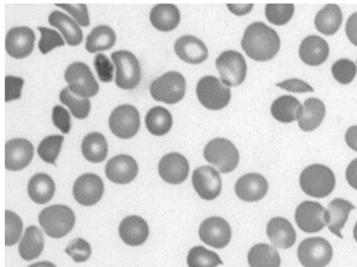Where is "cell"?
<instances>
[{
    "label": "cell",
    "instance_id": "6da1fadb",
    "mask_svg": "<svg viewBox=\"0 0 357 267\" xmlns=\"http://www.w3.org/2000/svg\"><path fill=\"white\" fill-rule=\"evenodd\" d=\"M245 54L255 61L264 62L274 59L281 46L279 34L264 23H251L241 41Z\"/></svg>",
    "mask_w": 357,
    "mask_h": 267
},
{
    "label": "cell",
    "instance_id": "7a4b0ae2",
    "mask_svg": "<svg viewBox=\"0 0 357 267\" xmlns=\"http://www.w3.org/2000/svg\"><path fill=\"white\" fill-rule=\"evenodd\" d=\"M304 194L314 199H325L335 187V173L328 166L312 164L302 171L299 179Z\"/></svg>",
    "mask_w": 357,
    "mask_h": 267
},
{
    "label": "cell",
    "instance_id": "3957f363",
    "mask_svg": "<svg viewBox=\"0 0 357 267\" xmlns=\"http://www.w3.org/2000/svg\"><path fill=\"white\" fill-rule=\"evenodd\" d=\"M39 224L46 235L51 238H63L73 230L75 214L67 205H51L39 214Z\"/></svg>",
    "mask_w": 357,
    "mask_h": 267
},
{
    "label": "cell",
    "instance_id": "277c9868",
    "mask_svg": "<svg viewBox=\"0 0 357 267\" xmlns=\"http://www.w3.org/2000/svg\"><path fill=\"white\" fill-rule=\"evenodd\" d=\"M204 158L212 166H217L220 173L235 171L240 161L238 148L227 138H213L204 150Z\"/></svg>",
    "mask_w": 357,
    "mask_h": 267
},
{
    "label": "cell",
    "instance_id": "5b68a950",
    "mask_svg": "<svg viewBox=\"0 0 357 267\" xmlns=\"http://www.w3.org/2000/svg\"><path fill=\"white\" fill-rule=\"evenodd\" d=\"M197 95L202 106L211 111L223 110L228 106L231 99L230 89L213 75H207L199 80Z\"/></svg>",
    "mask_w": 357,
    "mask_h": 267
},
{
    "label": "cell",
    "instance_id": "8992f818",
    "mask_svg": "<svg viewBox=\"0 0 357 267\" xmlns=\"http://www.w3.org/2000/svg\"><path fill=\"white\" fill-rule=\"evenodd\" d=\"M185 79L178 72H167L151 84V95L155 101L167 105L178 103L185 95Z\"/></svg>",
    "mask_w": 357,
    "mask_h": 267
},
{
    "label": "cell",
    "instance_id": "52a82bcc",
    "mask_svg": "<svg viewBox=\"0 0 357 267\" xmlns=\"http://www.w3.org/2000/svg\"><path fill=\"white\" fill-rule=\"evenodd\" d=\"M112 60L116 69L115 84L124 90L136 88L141 82V66L137 57L130 51L120 50L112 54Z\"/></svg>",
    "mask_w": 357,
    "mask_h": 267
},
{
    "label": "cell",
    "instance_id": "ba28073f",
    "mask_svg": "<svg viewBox=\"0 0 357 267\" xmlns=\"http://www.w3.org/2000/svg\"><path fill=\"white\" fill-rule=\"evenodd\" d=\"M64 79L68 84V89L77 96L90 99L96 96L100 85L92 74L91 69L83 62H74L66 69Z\"/></svg>",
    "mask_w": 357,
    "mask_h": 267
},
{
    "label": "cell",
    "instance_id": "9c48e42d",
    "mask_svg": "<svg viewBox=\"0 0 357 267\" xmlns=\"http://www.w3.org/2000/svg\"><path fill=\"white\" fill-rule=\"evenodd\" d=\"M297 257L304 267H326L333 258V249L325 238L312 237L299 245Z\"/></svg>",
    "mask_w": 357,
    "mask_h": 267
},
{
    "label": "cell",
    "instance_id": "30bf717a",
    "mask_svg": "<svg viewBox=\"0 0 357 267\" xmlns=\"http://www.w3.org/2000/svg\"><path fill=\"white\" fill-rule=\"evenodd\" d=\"M215 66L220 72V80L229 87H238L243 83L248 73V65L243 56L238 51L228 50L215 60Z\"/></svg>",
    "mask_w": 357,
    "mask_h": 267
},
{
    "label": "cell",
    "instance_id": "8fae6325",
    "mask_svg": "<svg viewBox=\"0 0 357 267\" xmlns=\"http://www.w3.org/2000/svg\"><path fill=\"white\" fill-rule=\"evenodd\" d=\"M139 113L137 108L131 105H121L112 112L109 117V129L116 138H131L139 130Z\"/></svg>",
    "mask_w": 357,
    "mask_h": 267
},
{
    "label": "cell",
    "instance_id": "7c38bea8",
    "mask_svg": "<svg viewBox=\"0 0 357 267\" xmlns=\"http://www.w3.org/2000/svg\"><path fill=\"white\" fill-rule=\"evenodd\" d=\"M105 185L100 176L87 173L79 176L74 182L73 196L75 201L84 207H92L101 201Z\"/></svg>",
    "mask_w": 357,
    "mask_h": 267
},
{
    "label": "cell",
    "instance_id": "4fadbf2b",
    "mask_svg": "<svg viewBox=\"0 0 357 267\" xmlns=\"http://www.w3.org/2000/svg\"><path fill=\"white\" fill-rule=\"evenodd\" d=\"M199 236L205 245L212 248H225L231 240V229L222 217H208L200 225Z\"/></svg>",
    "mask_w": 357,
    "mask_h": 267
},
{
    "label": "cell",
    "instance_id": "5bb4252c",
    "mask_svg": "<svg viewBox=\"0 0 357 267\" xmlns=\"http://www.w3.org/2000/svg\"><path fill=\"white\" fill-rule=\"evenodd\" d=\"M325 215L326 209L320 203L307 201L298 205L294 217L299 230L305 233H316L327 226Z\"/></svg>",
    "mask_w": 357,
    "mask_h": 267
},
{
    "label": "cell",
    "instance_id": "9a60e30c",
    "mask_svg": "<svg viewBox=\"0 0 357 267\" xmlns=\"http://www.w3.org/2000/svg\"><path fill=\"white\" fill-rule=\"evenodd\" d=\"M192 187L205 201H213L222 191L220 171L210 166H200L192 173Z\"/></svg>",
    "mask_w": 357,
    "mask_h": 267
},
{
    "label": "cell",
    "instance_id": "2e32d148",
    "mask_svg": "<svg viewBox=\"0 0 357 267\" xmlns=\"http://www.w3.org/2000/svg\"><path fill=\"white\" fill-rule=\"evenodd\" d=\"M34 147L26 138H14L5 145V168L10 171H20L32 161Z\"/></svg>",
    "mask_w": 357,
    "mask_h": 267
},
{
    "label": "cell",
    "instance_id": "e0dca14e",
    "mask_svg": "<svg viewBox=\"0 0 357 267\" xmlns=\"http://www.w3.org/2000/svg\"><path fill=\"white\" fill-rule=\"evenodd\" d=\"M36 36L31 28L15 27L10 29L5 39L6 52L14 59H24L32 54Z\"/></svg>",
    "mask_w": 357,
    "mask_h": 267
},
{
    "label": "cell",
    "instance_id": "ac0fdd59",
    "mask_svg": "<svg viewBox=\"0 0 357 267\" xmlns=\"http://www.w3.org/2000/svg\"><path fill=\"white\" fill-rule=\"evenodd\" d=\"M188 161L181 153H169L159 161V175L167 184H182L188 178Z\"/></svg>",
    "mask_w": 357,
    "mask_h": 267
},
{
    "label": "cell",
    "instance_id": "d6986e66",
    "mask_svg": "<svg viewBox=\"0 0 357 267\" xmlns=\"http://www.w3.org/2000/svg\"><path fill=\"white\" fill-rule=\"evenodd\" d=\"M138 174L137 161L128 154L112 158L105 166V175L114 184H130Z\"/></svg>",
    "mask_w": 357,
    "mask_h": 267
},
{
    "label": "cell",
    "instance_id": "ffe728a7",
    "mask_svg": "<svg viewBox=\"0 0 357 267\" xmlns=\"http://www.w3.org/2000/svg\"><path fill=\"white\" fill-rule=\"evenodd\" d=\"M269 185L264 176L250 173L241 176L235 184V192L243 202H258L266 197Z\"/></svg>",
    "mask_w": 357,
    "mask_h": 267
},
{
    "label": "cell",
    "instance_id": "44dd1931",
    "mask_svg": "<svg viewBox=\"0 0 357 267\" xmlns=\"http://www.w3.org/2000/svg\"><path fill=\"white\" fill-rule=\"evenodd\" d=\"M174 52L181 60L192 65L202 64L208 56V50L205 43L192 36L178 38L174 43Z\"/></svg>",
    "mask_w": 357,
    "mask_h": 267
},
{
    "label": "cell",
    "instance_id": "7402d4cb",
    "mask_svg": "<svg viewBox=\"0 0 357 267\" xmlns=\"http://www.w3.org/2000/svg\"><path fill=\"white\" fill-rule=\"evenodd\" d=\"M351 210H355L353 203L342 199H333L326 209V225L328 226V230L340 240H343L342 230L348 222Z\"/></svg>",
    "mask_w": 357,
    "mask_h": 267
},
{
    "label": "cell",
    "instance_id": "603a6c76",
    "mask_svg": "<svg viewBox=\"0 0 357 267\" xmlns=\"http://www.w3.org/2000/svg\"><path fill=\"white\" fill-rule=\"evenodd\" d=\"M330 55V46L324 38L309 36L299 46L301 60L309 66H320L325 64Z\"/></svg>",
    "mask_w": 357,
    "mask_h": 267
},
{
    "label": "cell",
    "instance_id": "cb8c5ba5",
    "mask_svg": "<svg viewBox=\"0 0 357 267\" xmlns=\"http://www.w3.org/2000/svg\"><path fill=\"white\" fill-rule=\"evenodd\" d=\"M119 235L125 245L138 247L148 240L149 227L144 219L132 215L125 217L124 220L120 222Z\"/></svg>",
    "mask_w": 357,
    "mask_h": 267
},
{
    "label": "cell",
    "instance_id": "d4e9b609",
    "mask_svg": "<svg viewBox=\"0 0 357 267\" xmlns=\"http://www.w3.org/2000/svg\"><path fill=\"white\" fill-rule=\"evenodd\" d=\"M266 235L271 243L280 249H289L294 247L297 235L292 224L284 217H274L266 225Z\"/></svg>",
    "mask_w": 357,
    "mask_h": 267
},
{
    "label": "cell",
    "instance_id": "484cf974",
    "mask_svg": "<svg viewBox=\"0 0 357 267\" xmlns=\"http://www.w3.org/2000/svg\"><path fill=\"white\" fill-rule=\"evenodd\" d=\"M151 22L161 32H171L181 22V13L174 4H159L151 11Z\"/></svg>",
    "mask_w": 357,
    "mask_h": 267
},
{
    "label": "cell",
    "instance_id": "4316f807",
    "mask_svg": "<svg viewBox=\"0 0 357 267\" xmlns=\"http://www.w3.org/2000/svg\"><path fill=\"white\" fill-rule=\"evenodd\" d=\"M49 23L62 33L68 45L77 46L83 42V31L70 16L60 11H54L49 16Z\"/></svg>",
    "mask_w": 357,
    "mask_h": 267
},
{
    "label": "cell",
    "instance_id": "83f0119b",
    "mask_svg": "<svg viewBox=\"0 0 357 267\" xmlns=\"http://www.w3.org/2000/svg\"><path fill=\"white\" fill-rule=\"evenodd\" d=\"M326 115V106L324 102L312 97L307 99L303 105V113L298 118V125L303 131H312L320 127Z\"/></svg>",
    "mask_w": 357,
    "mask_h": 267
},
{
    "label": "cell",
    "instance_id": "f1b7e54d",
    "mask_svg": "<svg viewBox=\"0 0 357 267\" xmlns=\"http://www.w3.org/2000/svg\"><path fill=\"white\" fill-rule=\"evenodd\" d=\"M271 115L280 123H292L298 120L303 113V105L291 95H284L276 99L271 105Z\"/></svg>",
    "mask_w": 357,
    "mask_h": 267
},
{
    "label": "cell",
    "instance_id": "f546056e",
    "mask_svg": "<svg viewBox=\"0 0 357 267\" xmlns=\"http://www.w3.org/2000/svg\"><path fill=\"white\" fill-rule=\"evenodd\" d=\"M28 196L37 204H46L50 202L55 194V182L51 176L39 173L33 176L28 182Z\"/></svg>",
    "mask_w": 357,
    "mask_h": 267
},
{
    "label": "cell",
    "instance_id": "4dcf8cb0",
    "mask_svg": "<svg viewBox=\"0 0 357 267\" xmlns=\"http://www.w3.org/2000/svg\"><path fill=\"white\" fill-rule=\"evenodd\" d=\"M343 22V14L338 5H326L321 9L315 17V27L319 32L325 36H333L338 32Z\"/></svg>",
    "mask_w": 357,
    "mask_h": 267
},
{
    "label": "cell",
    "instance_id": "1f68e13d",
    "mask_svg": "<svg viewBox=\"0 0 357 267\" xmlns=\"http://www.w3.org/2000/svg\"><path fill=\"white\" fill-rule=\"evenodd\" d=\"M43 249H44V236L42 231L38 230L36 226H29L27 230L24 231L22 240L20 242V257L26 261H31L37 259L43 253Z\"/></svg>",
    "mask_w": 357,
    "mask_h": 267
},
{
    "label": "cell",
    "instance_id": "d6a6232c",
    "mask_svg": "<svg viewBox=\"0 0 357 267\" xmlns=\"http://www.w3.org/2000/svg\"><path fill=\"white\" fill-rule=\"evenodd\" d=\"M82 152L87 161L101 163L108 154V143L101 133L87 134L82 143Z\"/></svg>",
    "mask_w": 357,
    "mask_h": 267
},
{
    "label": "cell",
    "instance_id": "836d02e7",
    "mask_svg": "<svg viewBox=\"0 0 357 267\" xmlns=\"http://www.w3.org/2000/svg\"><path fill=\"white\" fill-rule=\"evenodd\" d=\"M248 259L251 267H280L281 265L278 250L266 243L256 245L250 249Z\"/></svg>",
    "mask_w": 357,
    "mask_h": 267
},
{
    "label": "cell",
    "instance_id": "e575fe53",
    "mask_svg": "<svg viewBox=\"0 0 357 267\" xmlns=\"http://www.w3.org/2000/svg\"><path fill=\"white\" fill-rule=\"evenodd\" d=\"M116 42V36L108 26H98L86 38V50L91 54L109 50Z\"/></svg>",
    "mask_w": 357,
    "mask_h": 267
},
{
    "label": "cell",
    "instance_id": "d590c367",
    "mask_svg": "<svg viewBox=\"0 0 357 267\" xmlns=\"http://www.w3.org/2000/svg\"><path fill=\"white\" fill-rule=\"evenodd\" d=\"M172 115L164 107H154L146 115V127L148 131L155 136L166 135L172 128Z\"/></svg>",
    "mask_w": 357,
    "mask_h": 267
},
{
    "label": "cell",
    "instance_id": "8d00e7d4",
    "mask_svg": "<svg viewBox=\"0 0 357 267\" xmlns=\"http://www.w3.org/2000/svg\"><path fill=\"white\" fill-rule=\"evenodd\" d=\"M60 101L68 107L70 113L78 118L85 120L91 110V102L89 99L77 96L68 88L63 89L60 94Z\"/></svg>",
    "mask_w": 357,
    "mask_h": 267
},
{
    "label": "cell",
    "instance_id": "74e56055",
    "mask_svg": "<svg viewBox=\"0 0 357 267\" xmlns=\"http://www.w3.org/2000/svg\"><path fill=\"white\" fill-rule=\"evenodd\" d=\"M187 264L189 267H217L223 265V261L215 252L204 247H194L189 250Z\"/></svg>",
    "mask_w": 357,
    "mask_h": 267
},
{
    "label": "cell",
    "instance_id": "f35d334b",
    "mask_svg": "<svg viewBox=\"0 0 357 267\" xmlns=\"http://www.w3.org/2000/svg\"><path fill=\"white\" fill-rule=\"evenodd\" d=\"M64 138L62 135H51L44 138L38 146V154L43 161L49 164H55L57 157L60 154Z\"/></svg>",
    "mask_w": 357,
    "mask_h": 267
},
{
    "label": "cell",
    "instance_id": "ab89813d",
    "mask_svg": "<svg viewBox=\"0 0 357 267\" xmlns=\"http://www.w3.org/2000/svg\"><path fill=\"white\" fill-rule=\"evenodd\" d=\"M294 6L292 4H268L266 16L275 26H284L294 17Z\"/></svg>",
    "mask_w": 357,
    "mask_h": 267
},
{
    "label": "cell",
    "instance_id": "60d3db41",
    "mask_svg": "<svg viewBox=\"0 0 357 267\" xmlns=\"http://www.w3.org/2000/svg\"><path fill=\"white\" fill-rule=\"evenodd\" d=\"M5 224H6V235H5V245L11 247L19 242L22 235L23 224L21 217L16 212L11 210L5 212Z\"/></svg>",
    "mask_w": 357,
    "mask_h": 267
},
{
    "label": "cell",
    "instance_id": "b9f144b4",
    "mask_svg": "<svg viewBox=\"0 0 357 267\" xmlns=\"http://www.w3.org/2000/svg\"><path fill=\"white\" fill-rule=\"evenodd\" d=\"M332 74L339 84L348 85L356 77L357 65L351 60L342 59L332 66Z\"/></svg>",
    "mask_w": 357,
    "mask_h": 267
},
{
    "label": "cell",
    "instance_id": "7bdbcfd3",
    "mask_svg": "<svg viewBox=\"0 0 357 267\" xmlns=\"http://www.w3.org/2000/svg\"><path fill=\"white\" fill-rule=\"evenodd\" d=\"M39 32L42 34V39L39 42V50L42 54H47L51 50H54L56 48L64 46V41L60 33L47 27H39Z\"/></svg>",
    "mask_w": 357,
    "mask_h": 267
},
{
    "label": "cell",
    "instance_id": "ee69618b",
    "mask_svg": "<svg viewBox=\"0 0 357 267\" xmlns=\"http://www.w3.org/2000/svg\"><path fill=\"white\" fill-rule=\"evenodd\" d=\"M91 245L83 238L73 240L66 248V254L73 259L75 263H85L91 257Z\"/></svg>",
    "mask_w": 357,
    "mask_h": 267
},
{
    "label": "cell",
    "instance_id": "f6af8a7d",
    "mask_svg": "<svg viewBox=\"0 0 357 267\" xmlns=\"http://www.w3.org/2000/svg\"><path fill=\"white\" fill-rule=\"evenodd\" d=\"M93 65L96 68L97 75L102 83H110L114 78V64L110 62L109 59L105 55H96L93 60Z\"/></svg>",
    "mask_w": 357,
    "mask_h": 267
},
{
    "label": "cell",
    "instance_id": "bcb514c9",
    "mask_svg": "<svg viewBox=\"0 0 357 267\" xmlns=\"http://www.w3.org/2000/svg\"><path fill=\"white\" fill-rule=\"evenodd\" d=\"M61 9H64L67 13L73 16V20L78 23L79 26L87 27L90 24V17H89V11L85 4L70 5V4H57Z\"/></svg>",
    "mask_w": 357,
    "mask_h": 267
},
{
    "label": "cell",
    "instance_id": "7dc6e473",
    "mask_svg": "<svg viewBox=\"0 0 357 267\" xmlns=\"http://www.w3.org/2000/svg\"><path fill=\"white\" fill-rule=\"evenodd\" d=\"M24 80L19 77L8 75L5 78V101L10 102L21 99Z\"/></svg>",
    "mask_w": 357,
    "mask_h": 267
},
{
    "label": "cell",
    "instance_id": "c3c4849f",
    "mask_svg": "<svg viewBox=\"0 0 357 267\" xmlns=\"http://www.w3.org/2000/svg\"><path fill=\"white\" fill-rule=\"evenodd\" d=\"M52 123L62 133L68 134L70 131V127H72L70 113L64 107H54V110H52Z\"/></svg>",
    "mask_w": 357,
    "mask_h": 267
},
{
    "label": "cell",
    "instance_id": "681fc988",
    "mask_svg": "<svg viewBox=\"0 0 357 267\" xmlns=\"http://www.w3.org/2000/svg\"><path fill=\"white\" fill-rule=\"evenodd\" d=\"M276 87L280 89H284L291 92H312L314 88L310 87L307 82H304L302 79L292 78L287 79L284 82L276 84Z\"/></svg>",
    "mask_w": 357,
    "mask_h": 267
},
{
    "label": "cell",
    "instance_id": "f907efd6",
    "mask_svg": "<svg viewBox=\"0 0 357 267\" xmlns=\"http://www.w3.org/2000/svg\"><path fill=\"white\" fill-rule=\"evenodd\" d=\"M345 32L351 44L357 46V13H354L348 19Z\"/></svg>",
    "mask_w": 357,
    "mask_h": 267
},
{
    "label": "cell",
    "instance_id": "816d5d0a",
    "mask_svg": "<svg viewBox=\"0 0 357 267\" xmlns=\"http://www.w3.org/2000/svg\"><path fill=\"white\" fill-rule=\"evenodd\" d=\"M345 175H347L348 184L350 185L353 189H357V158L356 159H354V161L349 164Z\"/></svg>",
    "mask_w": 357,
    "mask_h": 267
},
{
    "label": "cell",
    "instance_id": "f5cc1de1",
    "mask_svg": "<svg viewBox=\"0 0 357 267\" xmlns=\"http://www.w3.org/2000/svg\"><path fill=\"white\" fill-rule=\"evenodd\" d=\"M345 143L349 147L357 152V125L350 127L345 133Z\"/></svg>",
    "mask_w": 357,
    "mask_h": 267
},
{
    "label": "cell",
    "instance_id": "db71d44e",
    "mask_svg": "<svg viewBox=\"0 0 357 267\" xmlns=\"http://www.w3.org/2000/svg\"><path fill=\"white\" fill-rule=\"evenodd\" d=\"M228 9L233 13V14L236 15V16H245V15H248V13H251L253 9L252 4H228Z\"/></svg>",
    "mask_w": 357,
    "mask_h": 267
},
{
    "label": "cell",
    "instance_id": "11a10c76",
    "mask_svg": "<svg viewBox=\"0 0 357 267\" xmlns=\"http://www.w3.org/2000/svg\"><path fill=\"white\" fill-rule=\"evenodd\" d=\"M29 267H56V265L49 261H40V263L33 264Z\"/></svg>",
    "mask_w": 357,
    "mask_h": 267
},
{
    "label": "cell",
    "instance_id": "9f6ffc18",
    "mask_svg": "<svg viewBox=\"0 0 357 267\" xmlns=\"http://www.w3.org/2000/svg\"><path fill=\"white\" fill-rule=\"evenodd\" d=\"M354 238H355V240H356L357 243V222L356 225H355V227H354Z\"/></svg>",
    "mask_w": 357,
    "mask_h": 267
}]
</instances>
